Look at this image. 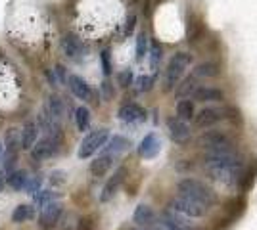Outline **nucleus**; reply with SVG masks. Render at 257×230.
<instances>
[{
	"mask_svg": "<svg viewBox=\"0 0 257 230\" xmlns=\"http://www.w3.org/2000/svg\"><path fill=\"white\" fill-rule=\"evenodd\" d=\"M205 173L223 186H238L244 176V161L240 152L232 146L204 153Z\"/></svg>",
	"mask_w": 257,
	"mask_h": 230,
	"instance_id": "nucleus-1",
	"label": "nucleus"
},
{
	"mask_svg": "<svg viewBox=\"0 0 257 230\" xmlns=\"http://www.w3.org/2000/svg\"><path fill=\"white\" fill-rule=\"evenodd\" d=\"M177 194L209 209L217 203V194L198 178H182V180H179L177 182Z\"/></svg>",
	"mask_w": 257,
	"mask_h": 230,
	"instance_id": "nucleus-2",
	"label": "nucleus"
},
{
	"mask_svg": "<svg viewBox=\"0 0 257 230\" xmlns=\"http://www.w3.org/2000/svg\"><path fill=\"white\" fill-rule=\"evenodd\" d=\"M190 64H192V54H188V52H175L171 56V60L167 62L165 71H163V90L165 92H171L179 87V83Z\"/></svg>",
	"mask_w": 257,
	"mask_h": 230,
	"instance_id": "nucleus-3",
	"label": "nucleus"
},
{
	"mask_svg": "<svg viewBox=\"0 0 257 230\" xmlns=\"http://www.w3.org/2000/svg\"><path fill=\"white\" fill-rule=\"evenodd\" d=\"M109 131L107 129H96V131H90L83 138V142L79 144V150H77V157L79 159H88L92 157L96 152L104 150L106 144L109 142Z\"/></svg>",
	"mask_w": 257,
	"mask_h": 230,
	"instance_id": "nucleus-4",
	"label": "nucleus"
},
{
	"mask_svg": "<svg viewBox=\"0 0 257 230\" xmlns=\"http://www.w3.org/2000/svg\"><path fill=\"white\" fill-rule=\"evenodd\" d=\"M228 119V110L226 108H219V106H207L196 113L194 117V127L196 129H211L217 123Z\"/></svg>",
	"mask_w": 257,
	"mask_h": 230,
	"instance_id": "nucleus-5",
	"label": "nucleus"
},
{
	"mask_svg": "<svg viewBox=\"0 0 257 230\" xmlns=\"http://www.w3.org/2000/svg\"><path fill=\"white\" fill-rule=\"evenodd\" d=\"M169 207H171V211L179 213V215H184V217H188V219H202V217H205V215L209 213V207L200 205V203L190 201V199L181 197V196L175 197L171 203H169Z\"/></svg>",
	"mask_w": 257,
	"mask_h": 230,
	"instance_id": "nucleus-6",
	"label": "nucleus"
},
{
	"mask_svg": "<svg viewBox=\"0 0 257 230\" xmlns=\"http://www.w3.org/2000/svg\"><path fill=\"white\" fill-rule=\"evenodd\" d=\"M198 146L204 148L205 152H213V150H221L226 146H232V138L223 131H205L204 134L198 136Z\"/></svg>",
	"mask_w": 257,
	"mask_h": 230,
	"instance_id": "nucleus-7",
	"label": "nucleus"
},
{
	"mask_svg": "<svg viewBox=\"0 0 257 230\" xmlns=\"http://www.w3.org/2000/svg\"><path fill=\"white\" fill-rule=\"evenodd\" d=\"M60 140H62V136H52V134H46L43 138H39V142L33 146L31 157L35 161H43V159L56 155L60 150Z\"/></svg>",
	"mask_w": 257,
	"mask_h": 230,
	"instance_id": "nucleus-8",
	"label": "nucleus"
},
{
	"mask_svg": "<svg viewBox=\"0 0 257 230\" xmlns=\"http://www.w3.org/2000/svg\"><path fill=\"white\" fill-rule=\"evenodd\" d=\"M60 46H62V52H64L67 58H71V60H79V58H83L86 52V46H85V43L81 41V37L75 33H71V31L62 37Z\"/></svg>",
	"mask_w": 257,
	"mask_h": 230,
	"instance_id": "nucleus-9",
	"label": "nucleus"
},
{
	"mask_svg": "<svg viewBox=\"0 0 257 230\" xmlns=\"http://www.w3.org/2000/svg\"><path fill=\"white\" fill-rule=\"evenodd\" d=\"M167 132H169V138H171L175 144H179V146L186 144L190 140V136H192V131H190V127L186 125V121L179 119L177 115L167 119Z\"/></svg>",
	"mask_w": 257,
	"mask_h": 230,
	"instance_id": "nucleus-10",
	"label": "nucleus"
},
{
	"mask_svg": "<svg viewBox=\"0 0 257 230\" xmlns=\"http://www.w3.org/2000/svg\"><path fill=\"white\" fill-rule=\"evenodd\" d=\"M117 117L123 123L137 125V123H144L146 121V110L142 106H139L137 102H125L117 110Z\"/></svg>",
	"mask_w": 257,
	"mask_h": 230,
	"instance_id": "nucleus-11",
	"label": "nucleus"
},
{
	"mask_svg": "<svg viewBox=\"0 0 257 230\" xmlns=\"http://www.w3.org/2000/svg\"><path fill=\"white\" fill-rule=\"evenodd\" d=\"M62 217V203L60 201H52V203H46L41 209V215H39V226L43 230H48L56 226V222Z\"/></svg>",
	"mask_w": 257,
	"mask_h": 230,
	"instance_id": "nucleus-12",
	"label": "nucleus"
},
{
	"mask_svg": "<svg viewBox=\"0 0 257 230\" xmlns=\"http://www.w3.org/2000/svg\"><path fill=\"white\" fill-rule=\"evenodd\" d=\"M125 175H127V169L125 167H119L117 171L113 173V176L107 180L104 188H102V194H100V201L102 203H107V201H111L113 196L117 194L119 186L123 184V180H125Z\"/></svg>",
	"mask_w": 257,
	"mask_h": 230,
	"instance_id": "nucleus-13",
	"label": "nucleus"
},
{
	"mask_svg": "<svg viewBox=\"0 0 257 230\" xmlns=\"http://www.w3.org/2000/svg\"><path fill=\"white\" fill-rule=\"evenodd\" d=\"M137 152H139V155L142 159H154L161 152V142L160 138H158V134L156 132H148L140 140L139 146H137Z\"/></svg>",
	"mask_w": 257,
	"mask_h": 230,
	"instance_id": "nucleus-14",
	"label": "nucleus"
},
{
	"mask_svg": "<svg viewBox=\"0 0 257 230\" xmlns=\"http://www.w3.org/2000/svg\"><path fill=\"white\" fill-rule=\"evenodd\" d=\"M67 85H69V90L75 98L83 100V102H88L92 98V88L81 75H69L67 77Z\"/></svg>",
	"mask_w": 257,
	"mask_h": 230,
	"instance_id": "nucleus-15",
	"label": "nucleus"
},
{
	"mask_svg": "<svg viewBox=\"0 0 257 230\" xmlns=\"http://www.w3.org/2000/svg\"><path fill=\"white\" fill-rule=\"evenodd\" d=\"M44 115H48L52 121L56 123H60L62 117L65 115V102L58 94H50L46 102H44V110H43Z\"/></svg>",
	"mask_w": 257,
	"mask_h": 230,
	"instance_id": "nucleus-16",
	"label": "nucleus"
},
{
	"mask_svg": "<svg viewBox=\"0 0 257 230\" xmlns=\"http://www.w3.org/2000/svg\"><path fill=\"white\" fill-rule=\"evenodd\" d=\"M190 100H194V102H221V100H225V92L217 87L200 85V87L194 90Z\"/></svg>",
	"mask_w": 257,
	"mask_h": 230,
	"instance_id": "nucleus-17",
	"label": "nucleus"
},
{
	"mask_svg": "<svg viewBox=\"0 0 257 230\" xmlns=\"http://www.w3.org/2000/svg\"><path fill=\"white\" fill-rule=\"evenodd\" d=\"M39 131H41V127H39V123H35V121H27V123L23 125L22 127V150L31 152L33 146L39 142Z\"/></svg>",
	"mask_w": 257,
	"mask_h": 230,
	"instance_id": "nucleus-18",
	"label": "nucleus"
},
{
	"mask_svg": "<svg viewBox=\"0 0 257 230\" xmlns=\"http://www.w3.org/2000/svg\"><path fill=\"white\" fill-rule=\"evenodd\" d=\"M156 230H188V226L179 219V213L175 211H165L161 220L156 222Z\"/></svg>",
	"mask_w": 257,
	"mask_h": 230,
	"instance_id": "nucleus-19",
	"label": "nucleus"
},
{
	"mask_svg": "<svg viewBox=\"0 0 257 230\" xmlns=\"http://www.w3.org/2000/svg\"><path fill=\"white\" fill-rule=\"evenodd\" d=\"M133 220H135L139 226H156V222H158L154 209H152L150 205H146V203L137 205L135 213H133Z\"/></svg>",
	"mask_w": 257,
	"mask_h": 230,
	"instance_id": "nucleus-20",
	"label": "nucleus"
},
{
	"mask_svg": "<svg viewBox=\"0 0 257 230\" xmlns=\"http://www.w3.org/2000/svg\"><path fill=\"white\" fill-rule=\"evenodd\" d=\"M115 157L117 155H111V153H102V155H98L96 159L90 163V173L92 176H104L113 167V161H115Z\"/></svg>",
	"mask_w": 257,
	"mask_h": 230,
	"instance_id": "nucleus-21",
	"label": "nucleus"
},
{
	"mask_svg": "<svg viewBox=\"0 0 257 230\" xmlns=\"http://www.w3.org/2000/svg\"><path fill=\"white\" fill-rule=\"evenodd\" d=\"M4 146H6V152L8 155H18V150L22 148V131L12 127L4 134Z\"/></svg>",
	"mask_w": 257,
	"mask_h": 230,
	"instance_id": "nucleus-22",
	"label": "nucleus"
},
{
	"mask_svg": "<svg viewBox=\"0 0 257 230\" xmlns=\"http://www.w3.org/2000/svg\"><path fill=\"white\" fill-rule=\"evenodd\" d=\"M29 173L27 171H23V169H18V171H14L10 175L6 176V184L12 188V190H16V192H25V188H27V182H29Z\"/></svg>",
	"mask_w": 257,
	"mask_h": 230,
	"instance_id": "nucleus-23",
	"label": "nucleus"
},
{
	"mask_svg": "<svg viewBox=\"0 0 257 230\" xmlns=\"http://www.w3.org/2000/svg\"><path fill=\"white\" fill-rule=\"evenodd\" d=\"M200 87L198 85V79L194 75L186 77V79H182L181 83H179V87L175 88V96L177 100H182V98H192L194 90Z\"/></svg>",
	"mask_w": 257,
	"mask_h": 230,
	"instance_id": "nucleus-24",
	"label": "nucleus"
},
{
	"mask_svg": "<svg viewBox=\"0 0 257 230\" xmlns=\"http://www.w3.org/2000/svg\"><path fill=\"white\" fill-rule=\"evenodd\" d=\"M128 146H131V140H127L125 136L121 134H115L109 138V142L106 144V148L102 150V153H111V155H119V153L127 152Z\"/></svg>",
	"mask_w": 257,
	"mask_h": 230,
	"instance_id": "nucleus-25",
	"label": "nucleus"
},
{
	"mask_svg": "<svg viewBox=\"0 0 257 230\" xmlns=\"http://www.w3.org/2000/svg\"><path fill=\"white\" fill-rule=\"evenodd\" d=\"M219 73H221V67L215 62H202L194 67L192 71V75L196 79H209V77H217Z\"/></svg>",
	"mask_w": 257,
	"mask_h": 230,
	"instance_id": "nucleus-26",
	"label": "nucleus"
},
{
	"mask_svg": "<svg viewBox=\"0 0 257 230\" xmlns=\"http://www.w3.org/2000/svg\"><path fill=\"white\" fill-rule=\"evenodd\" d=\"M175 111H177V117H179V119H182V121L194 119V117H196V108H194V100H190V98L177 100Z\"/></svg>",
	"mask_w": 257,
	"mask_h": 230,
	"instance_id": "nucleus-27",
	"label": "nucleus"
},
{
	"mask_svg": "<svg viewBox=\"0 0 257 230\" xmlns=\"http://www.w3.org/2000/svg\"><path fill=\"white\" fill-rule=\"evenodd\" d=\"M33 215H35V211H33L31 205L20 203L18 207L12 211V222L14 224H22V222H27L29 219H33Z\"/></svg>",
	"mask_w": 257,
	"mask_h": 230,
	"instance_id": "nucleus-28",
	"label": "nucleus"
},
{
	"mask_svg": "<svg viewBox=\"0 0 257 230\" xmlns=\"http://www.w3.org/2000/svg\"><path fill=\"white\" fill-rule=\"evenodd\" d=\"M75 127L77 131L85 132L88 131V127H90V110L86 108V106H79L75 110Z\"/></svg>",
	"mask_w": 257,
	"mask_h": 230,
	"instance_id": "nucleus-29",
	"label": "nucleus"
},
{
	"mask_svg": "<svg viewBox=\"0 0 257 230\" xmlns=\"http://www.w3.org/2000/svg\"><path fill=\"white\" fill-rule=\"evenodd\" d=\"M135 52H137V62H140L144 56L148 54V35H146V31H140V33L137 35Z\"/></svg>",
	"mask_w": 257,
	"mask_h": 230,
	"instance_id": "nucleus-30",
	"label": "nucleus"
},
{
	"mask_svg": "<svg viewBox=\"0 0 257 230\" xmlns=\"http://www.w3.org/2000/svg\"><path fill=\"white\" fill-rule=\"evenodd\" d=\"M52 201H56V194H54L52 190H41L37 196H33V203H35V207L43 209L46 203H52Z\"/></svg>",
	"mask_w": 257,
	"mask_h": 230,
	"instance_id": "nucleus-31",
	"label": "nucleus"
},
{
	"mask_svg": "<svg viewBox=\"0 0 257 230\" xmlns=\"http://www.w3.org/2000/svg\"><path fill=\"white\" fill-rule=\"evenodd\" d=\"M161 56H163V48H161V44L160 43H152V48H150V67H152V71H154V73H156V71H158V67H160Z\"/></svg>",
	"mask_w": 257,
	"mask_h": 230,
	"instance_id": "nucleus-32",
	"label": "nucleus"
},
{
	"mask_svg": "<svg viewBox=\"0 0 257 230\" xmlns=\"http://www.w3.org/2000/svg\"><path fill=\"white\" fill-rule=\"evenodd\" d=\"M43 178L41 176H31L29 178V182H27V188H25V194H29V196H37L41 190H43Z\"/></svg>",
	"mask_w": 257,
	"mask_h": 230,
	"instance_id": "nucleus-33",
	"label": "nucleus"
},
{
	"mask_svg": "<svg viewBox=\"0 0 257 230\" xmlns=\"http://www.w3.org/2000/svg\"><path fill=\"white\" fill-rule=\"evenodd\" d=\"M133 81H135V75H133L131 69H123V71H119L117 73V83L121 88H128L131 85H133Z\"/></svg>",
	"mask_w": 257,
	"mask_h": 230,
	"instance_id": "nucleus-34",
	"label": "nucleus"
},
{
	"mask_svg": "<svg viewBox=\"0 0 257 230\" xmlns=\"http://www.w3.org/2000/svg\"><path fill=\"white\" fill-rule=\"evenodd\" d=\"M154 87V75H140L137 79V90L139 92H148Z\"/></svg>",
	"mask_w": 257,
	"mask_h": 230,
	"instance_id": "nucleus-35",
	"label": "nucleus"
},
{
	"mask_svg": "<svg viewBox=\"0 0 257 230\" xmlns=\"http://www.w3.org/2000/svg\"><path fill=\"white\" fill-rule=\"evenodd\" d=\"M100 62H102V71H104V75L109 77V75H111V71H113V67H111V54H109V50H102V52H100Z\"/></svg>",
	"mask_w": 257,
	"mask_h": 230,
	"instance_id": "nucleus-36",
	"label": "nucleus"
},
{
	"mask_svg": "<svg viewBox=\"0 0 257 230\" xmlns=\"http://www.w3.org/2000/svg\"><path fill=\"white\" fill-rule=\"evenodd\" d=\"M48 180H50L52 186H64L65 182H67V175H65L64 171H52Z\"/></svg>",
	"mask_w": 257,
	"mask_h": 230,
	"instance_id": "nucleus-37",
	"label": "nucleus"
},
{
	"mask_svg": "<svg viewBox=\"0 0 257 230\" xmlns=\"http://www.w3.org/2000/svg\"><path fill=\"white\" fill-rule=\"evenodd\" d=\"M44 77H46V81H48V85H50V87H58V85H62L60 75H58V71H56V69H46V71H44Z\"/></svg>",
	"mask_w": 257,
	"mask_h": 230,
	"instance_id": "nucleus-38",
	"label": "nucleus"
},
{
	"mask_svg": "<svg viewBox=\"0 0 257 230\" xmlns=\"http://www.w3.org/2000/svg\"><path fill=\"white\" fill-rule=\"evenodd\" d=\"M135 22H137V18H135V16H128L127 23H125V29H123V35H125V37L133 33V29H135Z\"/></svg>",
	"mask_w": 257,
	"mask_h": 230,
	"instance_id": "nucleus-39",
	"label": "nucleus"
},
{
	"mask_svg": "<svg viewBox=\"0 0 257 230\" xmlns=\"http://www.w3.org/2000/svg\"><path fill=\"white\" fill-rule=\"evenodd\" d=\"M102 90H104L106 98H111V96H113V88H111V85H109V81H107V79L102 83Z\"/></svg>",
	"mask_w": 257,
	"mask_h": 230,
	"instance_id": "nucleus-40",
	"label": "nucleus"
},
{
	"mask_svg": "<svg viewBox=\"0 0 257 230\" xmlns=\"http://www.w3.org/2000/svg\"><path fill=\"white\" fill-rule=\"evenodd\" d=\"M2 163H4V148L0 144V173H2Z\"/></svg>",
	"mask_w": 257,
	"mask_h": 230,
	"instance_id": "nucleus-41",
	"label": "nucleus"
},
{
	"mask_svg": "<svg viewBox=\"0 0 257 230\" xmlns=\"http://www.w3.org/2000/svg\"><path fill=\"white\" fill-rule=\"evenodd\" d=\"M133 230H140V228H133Z\"/></svg>",
	"mask_w": 257,
	"mask_h": 230,
	"instance_id": "nucleus-42",
	"label": "nucleus"
}]
</instances>
